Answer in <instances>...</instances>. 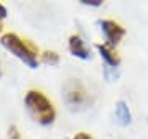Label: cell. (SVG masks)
Returning <instances> with one entry per match:
<instances>
[{
	"mask_svg": "<svg viewBox=\"0 0 148 139\" xmlns=\"http://www.w3.org/2000/svg\"><path fill=\"white\" fill-rule=\"evenodd\" d=\"M25 107L36 123L48 126L56 119V110L53 102L41 90H28L25 93Z\"/></svg>",
	"mask_w": 148,
	"mask_h": 139,
	"instance_id": "1",
	"label": "cell"
},
{
	"mask_svg": "<svg viewBox=\"0 0 148 139\" xmlns=\"http://www.w3.org/2000/svg\"><path fill=\"white\" fill-rule=\"evenodd\" d=\"M2 46L10 51L16 59H20L23 64H27L30 69H36L40 64L38 59V49L32 43H28L25 39H21L16 33H3L0 38Z\"/></svg>",
	"mask_w": 148,
	"mask_h": 139,
	"instance_id": "2",
	"label": "cell"
},
{
	"mask_svg": "<svg viewBox=\"0 0 148 139\" xmlns=\"http://www.w3.org/2000/svg\"><path fill=\"white\" fill-rule=\"evenodd\" d=\"M64 102L71 110H82L89 102V95L84 85L77 79H69L63 87Z\"/></svg>",
	"mask_w": 148,
	"mask_h": 139,
	"instance_id": "3",
	"label": "cell"
},
{
	"mask_svg": "<svg viewBox=\"0 0 148 139\" xmlns=\"http://www.w3.org/2000/svg\"><path fill=\"white\" fill-rule=\"evenodd\" d=\"M99 26H101L102 33H104V36L107 39V44L110 48L117 46L125 36V28L122 26L120 23L114 22V20H101Z\"/></svg>",
	"mask_w": 148,
	"mask_h": 139,
	"instance_id": "4",
	"label": "cell"
},
{
	"mask_svg": "<svg viewBox=\"0 0 148 139\" xmlns=\"http://www.w3.org/2000/svg\"><path fill=\"white\" fill-rule=\"evenodd\" d=\"M68 46H69V51H71L73 56L82 59V61L90 59L89 49H87L84 39H82L81 36H77V34H71V36H69V41H68Z\"/></svg>",
	"mask_w": 148,
	"mask_h": 139,
	"instance_id": "5",
	"label": "cell"
},
{
	"mask_svg": "<svg viewBox=\"0 0 148 139\" xmlns=\"http://www.w3.org/2000/svg\"><path fill=\"white\" fill-rule=\"evenodd\" d=\"M99 54H101V57L106 61L107 65H110V67H119L120 64V57H119V54L114 51V48H110L109 44H97L95 46Z\"/></svg>",
	"mask_w": 148,
	"mask_h": 139,
	"instance_id": "6",
	"label": "cell"
},
{
	"mask_svg": "<svg viewBox=\"0 0 148 139\" xmlns=\"http://www.w3.org/2000/svg\"><path fill=\"white\" fill-rule=\"evenodd\" d=\"M115 118H117V123L120 126H128L132 123V113H130V108L123 100L115 103Z\"/></svg>",
	"mask_w": 148,
	"mask_h": 139,
	"instance_id": "7",
	"label": "cell"
},
{
	"mask_svg": "<svg viewBox=\"0 0 148 139\" xmlns=\"http://www.w3.org/2000/svg\"><path fill=\"white\" fill-rule=\"evenodd\" d=\"M40 59H41L45 64L56 65L59 62V54L56 53V51H49V49H46V51H43V53L40 54Z\"/></svg>",
	"mask_w": 148,
	"mask_h": 139,
	"instance_id": "8",
	"label": "cell"
},
{
	"mask_svg": "<svg viewBox=\"0 0 148 139\" xmlns=\"http://www.w3.org/2000/svg\"><path fill=\"white\" fill-rule=\"evenodd\" d=\"M7 138L8 139H21V134L18 131V128L16 126H10L8 131H7Z\"/></svg>",
	"mask_w": 148,
	"mask_h": 139,
	"instance_id": "9",
	"label": "cell"
},
{
	"mask_svg": "<svg viewBox=\"0 0 148 139\" xmlns=\"http://www.w3.org/2000/svg\"><path fill=\"white\" fill-rule=\"evenodd\" d=\"M7 18V8L0 3V31L3 30V20Z\"/></svg>",
	"mask_w": 148,
	"mask_h": 139,
	"instance_id": "10",
	"label": "cell"
},
{
	"mask_svg": "<svg viewBox=\"0 0 148 139\" xmlns=\"http://www.w3.org/2000/svg\"><path fill=\"white\" fill-rule=\"evenodd\" d=\"M84 5H90V7H101L102 2L101 0H81Z\"/></svg>",
	"mask_w": 148,
	"mask_h": 139,
	"instance_id": "11",
	"label": "cell"
},
{
	"mask_svg": "<svg viewBox=\"0 0 148 139\" xmlns=\"http://www.w3.org/2000/svg\"><path fill=\"white\" fill-rule=\"evenodd\" d=\"M73 139H92V136L87 133H76Z\"/></svg>",
	"mask_w": 148,
	"mask_h": 139,
	"instance_id": "12",
	"label": "cell"
},
{
	"mask_svg": "<svg viewBox=\"0 0 148 139\" xmlns=\"http://www.w3.org/2000/svg\"><path fill=\"white\" fill-rule=\"evenodd\" d=\"M0 77H2V65H0Z\"/></svg>",
	"mask_w": 148,
	"mask_h": 139,
	"instance_id": "13",
	"label": "cell"
}]
</instances>
